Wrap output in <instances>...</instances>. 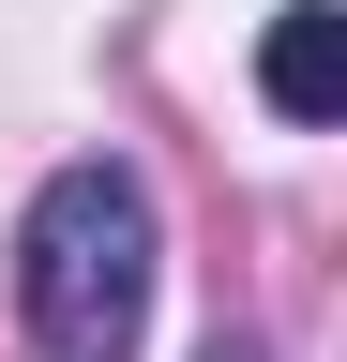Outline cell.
Instances as JSON below:
<instances>
[{
    "label": "cell",
    "mask_w": 347,
    "mask_h": 362,
    "mask_svg": "<svg viewBox=\"0 0 347 362\" xmlns=\"http://www.w3.org/2000/svg\"><path fill=\"white\" fill-rule=\"evenodd\" d=\"M16 317H30L46 362H121L136 347V317H151V181L121 151L61 166L30 197V226H16Z\"/></svg>",
    "instance_id": "cell-1"
},
{
    "label": "cell",
    "mask_w": 347,
    "mask_h": 362,
    "mask_svg": "<svg viewBox=\"0 0 347 362\" xmlns=\"http://www.w3.org/2000/svg\"><path fill=\"white\" fill-rule=\"evenodd\" d=\"M257 90H272V121H332L347 106V16H332V0H287V16H272Z\"/></svg>",
    "instance_id": "cell-2"
}]
</instances>
